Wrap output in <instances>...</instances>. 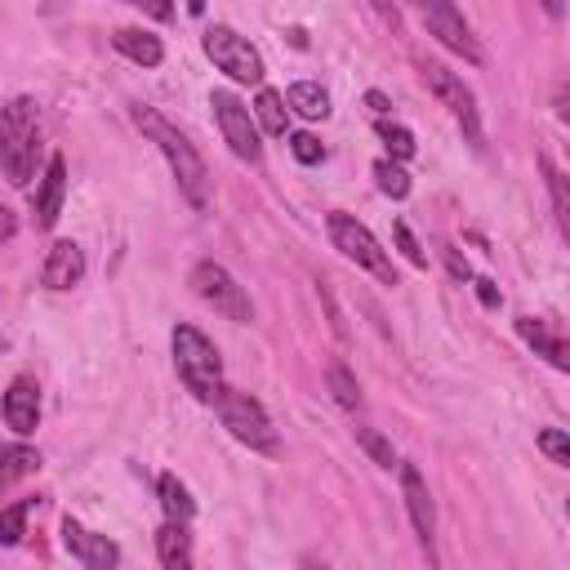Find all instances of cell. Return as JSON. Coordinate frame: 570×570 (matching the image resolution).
Listing matches in <instances>:
<instances>
[{"label": "cell", "mask_w": 570, "mask_h": 570, "mask_svg": "<svg viewBox=\"0 0 570 570\" xmlns=\"http://www.w3.org/2000/svg\"><path fill=\"white\" fill-rule=\"evenodd\" d=\"M27 512H31V499H18L0 512V548H13L22 539V525H27Z\"/></svg>", "instance_id": "26"}, {"label": "cell", "mask_w": 570, "mask_h": 570, "mask_svg": "<svg viewBox=\"0 0 570 570\" xmlns=\"http://www.w3.org/2000/svg\"><path fill=\"white\" fill-rule=\"evenodd\" d=\"M214 405H218L223 428H227L240 445H249V450H258V454H276V450H281L276 428H272V419H267V410H263L258 396H249V392H240V387H223Z\"/></svg>", "instance_id": "4"}, {"label": "cell", "mask_w": 570, "mask_h": 570, "mask_svg": "<svg viewBox=\"0 0 570 570\" xmlns=\"http://www.w3.org/2000/svg\"><path fill=\"white\" fill-rule=\"evenodd\" d=\"M36 468H40V454H36L31 445H0V494H4L13 481L31 476Z\"/></svg>", "instance_id": "20"}, {"label": "cell", "mask_w": 570, "mask_h": 570, "mask_svg": "<svg viewBox=\"0 0 570 570\" xmlns=\"http://www.w3.org/2000/svg\"><path fill=\"white\" fill-rule=\"evenodd\" d=\"M36 147H40V116L36 102L18 94L0 107V169L13 187H27L36 169Z\"/></svg>", "instance_id": "2"}, {"label": "cell", "mask_w": 570, "mask_h": 570, "mask_svg": "<svg viewBox=\"0 0 570 570\" xmlns=\"http://www.w3.org/2000/svg\"><path fill=\"white\" fill-rule=\"evenodd\" d=\"M517 334H521L539 356H548L552 370H570V347H566V338H561L557 330H548V321H539V316H517Z\"/></svg>", "instance_id": "16"}, {"label": "cell", "mask_w": 570, "mask_h": 570, "mask_svg": "<svg viewBox=\"0 0 570 570\" xmlns=\"http://www.w3.org/2000/svg\"><path fill=\"white\" fill-rule=\"evenodd\" d=\"M419 18H423V27H428L450 53H459V58H468V62H481V58H485L481 45H476V36H472V27L463 22V13H459L454 4H445V0L423 4Z\"/></svg>", "instance_id": "10"}, {"label": "cell", "mask_w": 570, "mask_h": 570, "mask_svg": "<svg viewBox=\"0 0 570 570\" xmlns=\"http://www.w3.org/2000/svg\"><path fill=\"white\" fill-rule=\"evenodd\" d=\"M134 120H138V129L160 147V156L169 160V169H174V178H178L187 205L205 209V205H209V174H205L200 151L187 142V134H178L156 107H134Z\"/></svg>", "instance_id": "1"}, {"label": "cell", "mask_w": 570, "mask_h": 570, "mask_svg": "<svg viewBox=\"0 0 570 570\" xmlns=\"http://www.w3.org/2000/svg\"><path fill=\"white\" fill-rule=\"evenodd\" d=\"M365 107H370V116H374V120H387V98H383L379 89H370V94H365Z\"/></svg>", "instance_id": "33"}, {"label": "cell", "mask_w": 570, "mask_h": 570, "mask_svg": "<svg viewBox=\"0 0 570 570\" xmlns=\"http://www.w3.org/2000/svg\"><path fill=\"white\" fill-rule=\"evenodd\" d=\"M4 423L18 432V436H31L36 423H40V387L36 379H13L9 392H4Z\"/></svg>", "instance_id": "14"}, {"label": "cell", "mask_w": 570, "mask_h": 570, "mask_svg": "<svg viewBox=\"0 0 570 570\" xmlns=\"http://www.w3.org/2000/svg\"><path fill=\"white\" fill-rule=\"evenodd\" d=\"M392 232H396V245H401V254H405V258H410L414 267H428V254L419 249V240L410 236V227H405V223H396Z\"/></svg>", "instance_id": "31"}, {"label": "cell", "mask_w": 570, "mask_h": 570, "mask_svg": "<svg viewBox=\"0 0 570 570\" xmlns=\"http://www.w3.org/2000/svg\"><path fill=\"white\" fill-rule=\"evenodd\" d=\"M80 276H85V249L76 240H53L45 254L40 281L49 289H71V285H80Z\"/></svg>", "instance_id": "13"}, {"label": "cell", "mask_w": 570, "mask_h": 570, "mask_svg": "<svg viewBox=\"0 0 570 570\" xmlns=\"http://www.w3.org/2000/svg\"><path fill=\"white\" fill-rule=\"evenodd\" d=\"M325 379H330V392H334V401H338L343 410H361V387H356V379H352V370H347L343 361H334Z\"/></svg>", "instance_id": "24"}, {"label": "cell", "mask_w": 570, "mask_h": 570, "mask_svg": "<svg viewBox=\"0 0 570 570\" xmlns=\"http://www.w3.org/2000/svg\"><path fill=\"white\" fill-rule=\"evenodd\" d=\"M303 570H330L325 561H312V557H303Z\"/></svg>", "instance_id": "36"}, {"label": "cell", "mask_w": 570, "mask_h": 570, "mask_svg": "<svg viewBox=\"0 0 570 570\" xmlns=\"http://www.w3.org/2000/svg\"><path fill=\"white\" fill-rule=\"evenodd\" d=\"M156 494H160V508H165V517H169V521H178V525H187V521H191V512H196V499L187 494V485H183L174 472H160V481H156Z\"/></svg>", "instance_id": "19"}, {"label": "cell", "mask_w": 570, "mask_h": 570, "mask_svg": "<svg viewBox=\"0 0 570 570\" xmlns=\"http://www.w3.org/2000/svg\"><path fill=\"white\" fill-rule=\"evenodd\" d=\"M205 53L214 58L218 71H227V76L240 80V85H258V80H263V58H258V49H254L245 36H236L232 27H209V31H205Z\"/></svg>", "instance_id": "9"}, {"label": "cell", "mask_w": 570, "mask_h": 570, "mask_svg": "<svg viewBox=\"0 0 570 570\" xmlns=\"http://www.w3.org/2000/svg\"><path fill=\"white\" fill-rule=\"evenodd\" d=\"M191 289H196V298L200 303H209L218 316H227V321H249L254 316V303H249V294L236 285V276L223 267V263H214V258H205V263H196L191 267Z\"/></svg>", "instance_id": "6"}, {"label": "cell", "mask_w": 570, "mask_h": 570, "mask_svg": "<svg viewBox=\"0 0 570 570\" xmlns=\"http://www.w3.org/2000/svg\"><path fill=\"white\" fill-rule=\"evenodd\" d=\"M62 543H67V552L85 566V570H116L120 566V548L107 539V534H94V530H85L80 521H62Z\"/></svg>", "instance_id": "12"}, {"label": "cell", "mask_w": 570, "mask_h": 570, "mask_svg": "<svg viewBox=\"0 0 570 570\" xmlns=\"http://www.w3.org/2000/svg\"><path fill=\"white\" fill-rule=\"evenodd\" d=\"M374 178H379V191L383 196H392V200H405L410 196V174L396 160H374Z\"/></svg>", "instance_id": "25"}, {"label": "cell", "mask_w": 570, "mask_h": 570, "mask_svg": "<svg viewBox=\"0 0 570 570\" xmlns=\"http://www.w3.org/2000/svg\"><path fill=\"white\" fill-rule=\"evenodd\" d=\"M325 227H330V240H334V249H338L343 258H352L356 267H365V272H370V276H379L383 285H396L392 258H387V249L374 240V232H370L365 223H356L352 214L334 209V214L325 218Z\"/></svg>", "instance_id": "5"}, {"label": "cell", "mask_w": 570, "mask_h": 570, "mask_svg": "<svg viewBox=\"0 0 570 570\" xmlns=\"http://www.w3.org/2000/svg\"><path fill=\"white\" fill-rule=\"evenodd\" d=\"M423 80H428V89L450 107V116L463 125V134H468V142L481 151L485 147V134H481V111H476V98H472V89L463 85V76H454L450 67H441V62H423Z\"/></svg>", "instance_id": "7"}, {"label": "cell", "mask_w": 570, "mask_h": 570, "mask_svg": "<svg viewBox=\"0 0 570 570\" xmlns=\"http://www.w3.org/2000/svg\"><path fill=\"white\" fill-rule=\"evenodd\" d=\"M285 102H289L298 116H307V120H325V116H330V94H325L316 80H298V85H289Z\"/></svg>", "instance_id": "21"}, {"label": "cell", "mask_w": 570, "mask_h": 570, "mask_svg": "<svg viewBox=\"0 0 570 570\" xmlns=\"http://www.w3.org/2000/svg\"><path fill=\"white\" fill-rule=\"evenodd\" d=\"M472 285H476V298H481L485 307H499V303H503V294L494 289V281H485V276H476Z\"/></svg>", "instance_id": "32"}, {"label": "cell", "mask_w": 570, "mask_h": 570, "mask_svg": "<svg viewBox=\"0 0 570 570\" xmlns=\"http://www.w3.org/2000/svg\"><path fill=\"white\" fill-rule=\"evenodd\" d=\"M209 107H214V120H218L223 142L232 147V156L245 160V165H258L263 142H258V125H254L249 107H245L236 94H227V89H218V94L209 98Z\"/></svg>", "instance_id": "8"}, {"label": "cell", "mask_w": 570, "mask_h": 570, "mask_svg": "<svg viewBox=\"0 0 570 570\" xmlns=\"http://www.w3.org/2000/svg\"><path fill=\"white\" fill-rule=\"evenodd\" d=\"M174 365H178V379L187 383V392L196 401H218L223 392V361H218V347L196 330V325H174Z\"/></svg>", "instance_id": "3"}, {"label": "cell", "mask_w": 570, "mask_h": 570, "mask_svg": "<svg viewBox=\"0 0 570 570\" xmlns=\"http://www.w3.org/2000/svg\"><path fill=\"white\" fill-rule=\"evenodd\" d=\"M9 232H13V218H9V209L0 205V236H9Z\"/></svg>", "instance_id": "35"}, {"label": "cell", "mask_w": 570, "mask_h": 570, "mask_svg": "<svg viewBox=\"0 0 570 570\" xmlns=\"http://www.w3.org/2000/svg\"><path fill=\"white\" fill-rule=\"evenodd\" d=\"M156 557H160V570H191V534H187V525L165 521L156 530Z\"/></svg>", "instance_id": "17"}, {"label": "cell", "mask_w": 570, "mask_h": 570, "mask_svg": "<svg viewBox=\"0 0 570 570\" xmlns=\"http://www.w3.org/2000/svg\"><path fill=\"white\" fill-rule=\"evenodd\" d=\"M441 254H445V263H450V272H454L459 281H468V276H472V272H468V263L459 258V249H450V245H441Z\"/></svg>", "instance_id": "34"}, {"label": "cell", "mask_w": 570, "mask_h": 570, "mask_svg": "<svg viewBox=\"0 0 570 570\" xmlns=\"http://www.w3.org/2000/svg\"><path fill=\"white\" fill-rule=\"evenodd\" d=\"M396 468H401V490H405V512H410V521H414V534H419L428 561H436V552H432V539H436V508H432L428 481H423V472H419L414 463H396Z\"/></svg>", "instance_id": "11"}, {"label": "cell", "mask_w": 570, "mask_h": 570, "mask_svg": "<svg viewBox=\"0 0 570 570\" xmlns=\"http://www.w3.org/2000/svg\"><path fill=\"white\" fill-rule=\"evenodd\" d=\"M543 178H548V187H552V205H557V223H561V232H570V205H566V178L552 169V160H543Z\"/></svg>", "instance_id": "28"}, {"label": "cell", "mask_w": 570, "mask_h": 570, "mask_svg": "<svg viewBox=\"0 0 570 570\" xmlns=\"http://www.w3.org/2000/svg\"><path fill=\"white\" fill-rule=\"evenodd\" d=\"M289 151H294V160H303V165L325 160V142H321L316 134H294V138H289Z\"/></svg>", "instance_id": "30"}, {"label": "cell", "mask_w": 570, "mask_h": 570, "mask_svg": "<svg viewBox=\"0 0 570 570\" xmlns=\"http://www.w3.org/2000/svg\"><path fill=\"white\" fill-rule=\"evenodd\" d=\"M62 191H67V160L62 156H49V169L40 178V196H36V227H53L58 214H62Z\"/></svg>", "instance_id": "15"}, {"label": "cell", "mask_w": 570, "mask_h": 570, "mask_svg": "<svg viewBox=\"0 0 570 570\" xmlns=\"http://www.w3.org/2000/svg\"><path fill=\"white\" fill-rule=\"evenodd\" d=\"M374 129H379V138H383V147H387L392 160H410V156H414V134H410L405 125H396V120H374Z\"/></svg>", "instance_id": "23"}, {"label": "cell", "mask_w": 570, "mask_h": 570, "mask_svg": "<svg viewBox=\"0 0 570 570\" xmlns=\"http://www.w3.org/2000/svg\"><path fill=\"white\" fill-rule=\"evenodd\" d=\"M539 450H543L552 463H561V468L570 463V441H566L561 428H543V432H539Z\"/></svg>", "instance_id": "29"}, {"label": "cell", "mask_w": 570, "mask_h": 570, "mask_svg": "<svg viewBox=\"0 0 570 570\" xmlns=\"http://www.w3.org/2000/svg\"><path fill=\"white\" fill-rule=\"evenodd\" d=\"M249 116H258V125H263L272 138H281V134H285V98H281V94L258 89V98H254V111H249Z\"/></svg>", "instance_id": "22"}, {"label": "cell", "mask_w": 570, "mask_h": 570, "mask_svg": "<svg viewBox=\"0 0 570 570\" xmlns=\"http://www.w3.org/2000/svg\"><path fill=\"white\" fill-rule=\"evenodd\" d=\"M111 45H116L129 62H138V67H160V58H165V45H160L151 31H138V27H120V31L111 36Z\"/></svg>", "instance_id": "18"}, {"label": "cell", "mask_w": 570, "mask_h": 570, "mask_svg": "<svg viewBox=\"0 0 570 570\" xmlns=\"http://www.w3.org/2000/svg\"><path fill=\"white\" fill-rule=\"evenodd\" d=\"M356 445H361L379 468H396V450H392V441L379 436L374 428H356Z\"/></svg>", "instance_id": "27"}]
</instances>
